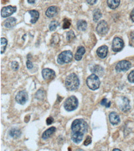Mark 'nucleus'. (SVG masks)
Segmentation results:
<instances>
[{
    "label": "nucleus",
    "mask_w": 134,
    "mask_h": 151,
    "mask_svg": "<svg viewBox=\"0 0 134 151\" xmlns=\"http://www.w3.org/2000/svg\"><path fill=\"white\" fill-rule=\"evenodd\" d=\"M9 135L13 138L17 139L21 135V131L20 129L17 128H12L9 131Z\"/></svg>",
    "instance_id": "22"
},
{
    "label": "nucleus",
    "mask_w": 134,
    "mask_h": 151,
    "mask_svg": "<svg viewBox=\"0 0 134 151\" xmlns=\"http://www.w3.org/2000/svg\"><path fill=\"white\" fill-rule=\"evenodd\" d=\"M56 131V128L55 127H51L47 130L44 132L42 134V139L44 140H46L49 137L52 136Z\"/></svg>",
    "instance_id": "17"
},
{
    "label": "nucleus",
    "mask_w": 134,
    "mask_h": 151,
    "mask_svg": "<svg viewBox=\"0 0 134 151\" xmlns=\"http://www.w3.org/2000/svg\"><path fill=\"white\" fill-rule=\"evenodd\" d=\"M101 104L103 106H105L106 108H109L111 106V102H108L107 100L105 98L101 101Z\"/></svg>",
    "instance_id": "30"
},
{
    "label": "nucleus",
    "mask_w": 134,
    "mask_h": 151,
    "mask_svg": "<svg viewBox=\"0 0 134 151\" xmlns=\"http://www.w3.org/2000/svg\"><path fill=\"white\" fill-rule=\"evenodd\" d=\"M29 99L28 94L26 91H21L19 92L16 96V102L21 105H24L27 102Z\"/></svg>",
    "instance_id": "9"
},
{
    "label": "nucleus",
    "mask_w": 134,
    "mask_h": 151,
    "mask_svg": "<svg viewBox=\"0 0 134 151\" xmlns=\"http://www.w3.org/2000/svg\"><path fill=\"white\" fill-rule=\"evenodd\" d=\"M88 126L84 119H77L71 126V139L75 144H79L88 131Z\"/></svg>",
    "instance_id": "1"
},
{
    "label": "nucleus",
    "mask_w": 134,
    "mask_h": 151,
    "mask_svg": "<svg viewBox=\"0 0 134 151\" xmlns=\"http://www.w3.org/2000/svg\"><path fill=\"white\" fill-rule=\"evenodd\" d=\"M16 19L14 17H9L4 22L3 25L6 28L11 29L16 26Z\"/></svg>",
    "instance_id": "15"
},
{
    "label": "nucleus",
    "mask_w": 134,
    "mask_h": 151,
    "mask_svg": "<svg viewBox=\"0 0 134 151\" xmlns=\"http://www.w3.org/2000/svg\"><path fill=\"white\" fill-rule=\"evenodd\" d=\"M120 151V149H113V151Z\"/></svg>",
    "instance_id": "39"
},
{
    "label": "nucleus",
    "mask_w": 134,
    "mask_h": 151,
    "mask_svg": "<svg viewBox=\"0 0 134 151\" xmlns=\"http://www.w3.org/2000/svg\"><path fill=\"white\" fill-rule=\"evenodd\" d=\"M67 40L69 41V42H71L72 40H73L75 38V34L74 32H73V31L72 30H70L69 32H68L67 33Z\"/></svg>",
    "instance_id": "27"
},
{
    "label": "nucleus",
    "mask_w": 134,
    "mask_h": 151,
    "mask_svg": "<svg viewBox=\"0 0 134 151\" xmlns=\"http://www.w3.org/2000/svg\"><path fill=\"white\" fill-rule=\"evenodd\" d=\"M78 100L76 97L72 96L67 98L64 104V107L67 111H72L75 110L78 106Z\"/></svg>",
    "instance_id": "4"
},
{
    "label": "nucleus",
    "mask_w": 134,
    "mask_h": 151,
    "mask_svg": "<svg viewBox=\"0 0 134 151\" xmlns=\"http://www.w3.org/2000/svg\"><path fill=\"white\" fill-rule=\"evenodd\" d=\"M26 64H27V68L28 69H29V70H31V69L33 68V64H32V63L29 60H27Z\"/></svg>",
    "instance_id": "34"
},
{
    "label": "nucleus",
    "mask_w": 134,
    "mask_h": 151,
    "mask_svg": "<svg viewBox=\"0 0 134 151\" xmlns=\"http://www.w3.org/2000/svg\"><path fill=\"white\" fill-rule=\"evenodd\" d=\"M128 80L131 83H134V70L132 71L128 76Z\"/></svg>",
    "instance_id": "32"
},
{
    "label": "nucleus",
    "mask_w": 134,
    "mask_h": 151,
    "mask_svg": "<svg viewBox=\"0 0 134 151\" xmlns=\"http://www.w3.org/2000/svg\"><path fill=\"white\" fill-rule=\"evenodd\" d=\"M27 1L30 4H34L35 2V0H27Z\"/></svg>",
    "instance_id": "38"
},
{
    "label": "nucleus",
    "mask_w": 134,
    "mask_h": 151,
    "mask_svg": "<svg viewBox=\"0 0 134 151\" xmlns=\"http://www.w3.org/2000/svg\"><path fill=\"white\" fill-rule=\"evenodd\" d=\"M58 25H59V22L57 21H52L49 26V30L51 31H53V30H56V28L57 27V26H58Z\"/></svg>",
    "instance_id": "26"
},
{
    "label": "nucleus",
    "mask_w": 134,
    "mask_h": 151,
    "mask_svg": "<svg viewBox=\"0 0 134 151\" xmlns=\"http://www.w3.org/2000/svg\"><path fill=\"white\" fill-rule=\"evenodd\" d=\"M87 3H88L89 4L93 5V4H95L96 3H97V0H87Z\"/></svg>",
    "instance_id": "36"
},
{
    "label": "nucleus",
    "mask_w": 134,
    "mask_h": 151,
    "mask_svg": "<svg viewBox=\"0 0 134 151\" xmlns=\"http://www.w3.org/2000/svg\"><path fill=\"white\" fill-rule=\"evenodd\" d=\"M102 16V13L99 9H96L93 11V20L95 22H97Z\"/></svg>",
    "instance_id": "24"
},
{
    "label": "nucleus",
    "mask_w": 134,
    "mask_h": 151,
    "mask_svg": "<svg viewBox=\"0 0 134 151\" xmlns=\"http://www.w3.org/2000/svg\"><path fill=\"white\" fill-rule=\"evenodd\" d=\"M109 30L108 24L105 21H101L97 25V32L101 36L105 35Z\"/></svg>",
    "instance_id": "7"
},
{
    "label": "nucleus",
    "mask_w": 134,
    "mask_h": 151,
    "mask_svg": "<svg viewBox=\"0 0 134 151\" xmlns=\"http://www.w3.org/2000/svg\"><path fill=\"white\" fill-rule=\"evenodd\" d=\"M77 27L80 31H85L87 28V22L84 20H79L77 23Z\"/></svg>",
    "instance_id": "20"
},
{
    "label": "nucleus",
    "mask_w": 134,
    "mask_h": 151,
    "mask_svg": "<svg viewBox=\"0 0 134 151\" xmlns=\"http://www.w3.org/2000/svg\"><path fill=\"white\" fill-rule=\"evenodd\" d=\"M124 43L119 37H115L113 41L112 49L114 52H118L121 51L124 48Z\"/></svg>",
    "instance_id": "8"
},
{
    "label": "nucleus",
    "mask_w": 134,
    "mask_h": 151,
    "mask_svg": "<svg viewBox=\"0 0 134 151\" xmlns=\"http://www.w3.org/2000/svg\"><path fill=\"white\" fill-rule=\"evenodd\" d=\"M130 18L133 22H134V9L132 10V11L131 12L130 14Z\"/></svg>",
    "instance_id": "37"
},
{
    "label": "nucleus",
    "mask_w": 134,
    "mask_h": 151,
    "mask_svg": "<svg viewBox=\"0 0 134 151\" xmlns=\"http://www.w3.org/2000/svg\"><path fill=\"white\" fill-rule=\"evenodd\" d=\"M53 121H54V119H53V118L49 117V118H48L47 119V124L48 125H49V124H52V123L53 122Z\"/></svg>",
    "instance_id": "35"
},
{
    "label": "nucleus",
    "mask_w": 134,
    "mask_h": 151,
    "mask_svg": "<svg viewBox=\"0 0 134 151\" xmlns=\"http://www.w3.org/2000/svg\"><path fill=\"white\" fill-rule=\"evenodd\" d=\"M85 53V49L84 47H79L77 49V51L75 55V59L77 61H80L84 55Z\"/></svg>",
    "instance_id": "19"
},
{
    "label": "nucleus",
    "mask_w": 134,
    "mask_h": 151,
    "mask_svg": "<svg viewBox=\"0 0 134 151\" xmlns=\"http://www.w3.org/2000/svg\"><path fill=\"white\" fill-rule=\"evenodd\" d=\"M107 52H108L107 47L106 45H103V46H101L98 48L97 53L100 58H105L107 56Z\"/></svg>",
    "instance_id": "12"
},
{
    "label": "nucleus",
    "mask_w": 134,
    "mask_h": 151,
    "mask_svg": "<svg viewBox=\"0 0 134 151\" xmlns=\"http://www.w3.org/2000/svg\"><path fill=\"white\" fill-rule=\"evenodd\" d=\"M29 13L31 16L30 22L32 24L36 23L39 18V12L36 10H30L29 11Z\"/></svg>",
    "instance_id": "18"
},
{
    "label": "nucleus",
    "mask_w": 134,
    "mask_h": 151,
    "mask_svg": "<svg viewBox=\"0 0 134 151\" xmlns=\"http://www.w3.org/2000/svg\"><path fill=\"white\" fill-rule=\"evenodd\" d=\"M91 71L95 74L101 76L103 73V68L99 65H95L91 69Z\"/></svg>",
    "instance_id": "23"
},
{
    "label": "nucleus",
    "mask_w": 134,
    "mask_h": 151,
    "mask_svg": "<svg viewBox=\"0 0 134 151\" xmlns=\"http://www.w3.org/2000/svg\"><path fill=\"white\" fill-rule=\"evenodd\" d=\"M131 63L127 60H123L119 61L116 66V70L117 72L120 73L122 71H126L131 68Z\"/></svg>",
    "instance_id": "6"
},
{
    "label": "nucleus",
    "mask_w": 134,
    "mask_h": 151,
    "mask_svg": "<svg viewBox=\"0 0 134 151\" xmlns=\"http://www.w3.org/2000/svg\"><path fill=\"white\" fill-rule=\"evenodd\" d=\"M71 21L69 19H64L63 21V25H62V28L64 29H69L71 26Z\"/></svg>",
    "instance_id": "28"
},
{
    "label": "nucleus",
    "mask_w": 134,
    "mask_h": 151,
    "mask_svg": "<svg viewBox=\"0 0 134 151\" xmlns=\"http://www.w3.org/2000/svg\"><path fill=\"white\" fill-rule=\"evenodd\" d=\"M42 73V76L43 79L47 81H49L53 79L56 76L55 72L53 70H51V69H49V68L43 69Z\"/></svg>",
    "instance_id": "11"
},
{
    "label": "nucleus",
    "mask_w": 134,
    "mask_h": 151,
    "mask_svg": "<svg viewBox=\"0 0 134 151\" xmlns=\"http://www.w3.org/2000/svg\"><path fill=\"white\" fill-rule=\"evenodd\" d=\"M17 8L16 6H5L1 9V15L3 17H8L11 16L12 14H14L16 11Z\"/></svg>",
    "instance_id": "10"
},
{
    "label": "nucleus",
    "mask_w": 134,
    "mask_h": 151,
    "mask_svg": "<svg viewBox=\"0 0 134 151\" xmlns=\"http://www.w3.org/2000/svg\"><path fill=\"white\" fill-rule=\"evenodd\" d=\"M110 121L113 125H117L120 123V117L116 112H111L109 115Z\"/></svg>",
    "instance_id": "13"
},
{
    "label": "nucleus",
    "mask_w": 134,
    "mask_h": 151,
    "mask_svg": "<svg viewBox=\"0 0 134 151\" xmlns=\"http://www.w3.org/2000/svg\"><path fill=\"white\" fill-rule=\"evenodd\" d=\"M57 11H58V9L56 6H50L46 11V16L49 18H52L57 14Z\"/></svg>",
    "instance_id": "14"
},
{
    "label": "nucleus",
    "mask_w": 134,
    "mask_h": 151,
    "mask_svg": "<svg viewBox=\"0 0 134 151\" xmlns=\"http://www.w3.org/2000/svg\"><path fill=\"white\" fill-rule=\"evenodd\" d=\"M7 45L8 40L5 38H1V54H3L5 52Z\"/></svg>",
    "instance_id": "25"
},
{
    "label": "nucleus",
    "mask_w": 134,
    "mask_h": 151,
    "mask_svg": "<svg viewBox=\"0 0 134 151\" xmlns=\"http://www.w3.org/2000/svg\"><path fill=\"white\" fill-rule=\"evenodd\" d=\"M44 96V92L43 90H39L35 94V97L37 99H43Z\"/></svg>",
    "instance_id": "29"
},
{
    "label": "nucleus",
    "mask_w": 134,
    "mask_h": 151,
    "mask_svg": "<svg viewBox=\"0 0 134 151\" xmlns=\"http://www.w3.org/2000/svg\"><path fill=\"white\" fill-rule=\"evenodd\" d=\"M11 68L12 70L17 71L19 69V63L17 61H12L11 63Z\"/></svg>",
    "instance_id": "31"
},
{
    "label": "nucleus",
    "mask_w": 134,
    "mask_h": 151,
    "mask_svg": "<svg viewBox=\"0 0 134 151\" xmlns=\"http://www.w3.org/2000/svg\"><path fill=\"white\" fill-rule=\"evenodd\" d=\"M122 100L123 102V104L120 105V110L124 112L129 111L130 109V106L129 104V99L125 97H122Z\"/></svg>",
    "instance_id": "16"
},
{
    "label": "nucleus",
    "mask_w": 134,
    "mask_h": 151,
    "mask_svg": "<svg viewBox=\"0 0 134 151\" xmlns=\"http://www.w3.org/2000/svg\"><path fill=\"white\" fill-rule=\"evenodd\" d=\"M87 84L90 89L95 91L98 89L100 86V81L97 75L91 74L87 79Z\"/></svg>",
    "instance_id": "3"
},
{
    "label": "nucleus",
    "mask_w": 134,
    "mask_h": 151,
    "mask_svg": "<svg viewBox=\"0 0 134 151\" xmlns=\"http://www.w3.org/2000/svg\"><path fill=\"white\" fill-rule=\"evenodd\" d=\"M80 85V81L75 73L69 74L65 81V86L68 91H72L77 89Z\"/></svg>",
    "instance_id": "2"
},
{
    "label": "nucleus",
    "mask_w": 134,
    "mask_h": 151,
    "mask_svg": "<svg viewBox=\"0 0 134 151\" xmlns=\"http://www.w3.org/2000/svg\"><path fill=\"white\" fill-rule=\"evenodd\" d=\"M91 142H92V137L90 136H88L86 138V139L84 141V145L86 146H88L89 144H91Z\"/></svg>",
    "instance_id": "33"
},
{
    "label": "nucleus",
    "mask_w": 134,
    "mask_h": 151,
    "mask_svg": "<svg viewBox=\"0 0 134 151\" xmlns=\"http://www.w3.org/2000/svg\"><path fill=\"white\" fill-rule=\"evenodd\" d=\"M73 58V55L71 51H64L61 53L57 59V63L59 65H64L71 62Z\"/></svg>",
    "instance_id": "5"
},
{
    "label": "nucleus",
    "mask_w": 134,
    "mask_h": 151,
    "mask_svg": "<svg viewBox=\"0 0 134 151\" xmlns=\"http://www.w3.org/2000/svg\"><path fill=\"white\" fill-rule=\"evenodd\" d=\"M107 3L111 9H115L119 6L120 4V0H107Z\"/></svg>",
    "instance_id": "21"
}]
</instances>
